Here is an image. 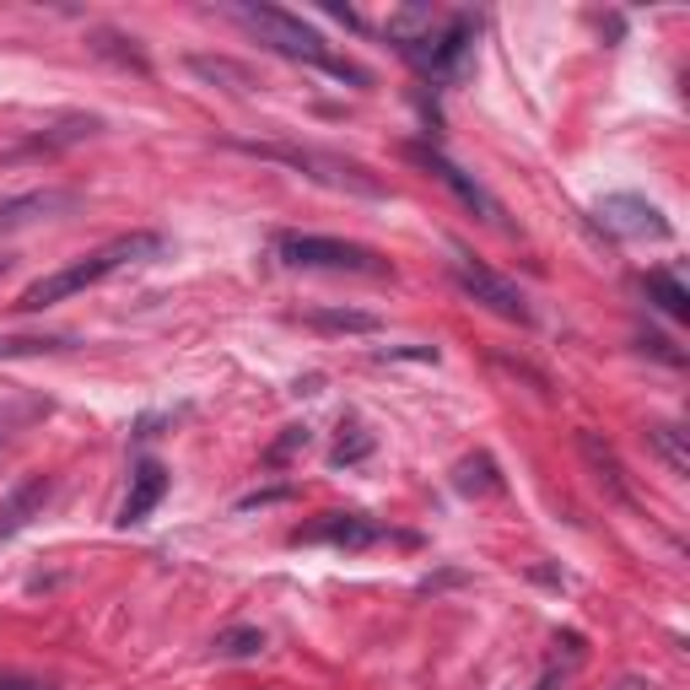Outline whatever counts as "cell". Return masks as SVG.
<instances>
[{
    "label": "cell",
    "mask_w": 690,
    "mask_h": 690,
    "mask_svg": "<svg viewBox=\"0 0 690 690\" xmlns=\"http://www.w3.org/2000/svg\"><path fill=\"white\" fill-rule=\"evenodd\" d=\"M244 22H249L275 55H286V60H308V65H318L324 76H335V81L367 87V70L351 65V60H340V55L324 44V33L308 27L303 16H292V11H281V5H244Z\"/></svg>",
    "instance_id": "7a4b0ae2"
},
{
    "label": "cell",
    "mask_w": 690,
    "mask_h": 690,
    "mask_svg": "<svg viewBox=\"0 0 690 690\" xmlns=\"http://www.w3.org/2000/svg\"><path fill=\"white\" fill-rule=\"evenodd\" d=\"M453 281L480 303V308H491V314H502V318H512V324H529V303H523V292L512 286V281H502L497 270H486V264H470L464 253L453 259Z\"/></svg>",
    "instance_id": "277c9868"
},
{
    "label": "cell",
    "mask_w": 690,
    "mask_h": 690,
    "mask_svg": "<svg viewBox=\"0 0 690 690\" xmlns=\"http://www.w3.org/2000/svg\"><path fill=\"white\" fill-rule=\"evenodd\" d=\"M377 362H438V346H388L377 351Z\"/></svg>",
    "instance_id": "7402d4cb"
},
{
    "label": "cell",
    "mask_w": 690,
    "mask_h": 690,
    "mask_svg": "<svg viewBox=\"0 0 690 690\" xmlns=\"http://www.w3.org/2000/svg\"><path fill=\"white\" fill-rule=\"evenodd\" d=\"M49 502V480L44 475H33V480H22L11 497H5V507H0V540L5 534H16V529H27L33 523V512Z\"/></svg>",
    "instance_id": "8fae6325"
},
{
    "label": "cell",
    "mask_w": 690,
    "mask_h": 690,
    "mask_svg": "<svg viewBox=\"0 0 690 690\" xmlns=\"http://www.w3.org/2000/svg\"><path fill=\"white\" fill-rule=\"evenodd\" d=\"M151 253H162V238H157V233H129V238H114V244H103L98 253H87V259L65 264V270L44 275V281H33V286L16 297V308H22V314L55 308V303L76 297V292H87V286H98V281H109L114 270L140 264V259H151Z\"/></svg>",
    "instance_id": "6da1fadb"
},
{
    "label": "cell",
    "mask_w": 690,
    "mask_h": 690,
    "mask_svg": "<svg viewBox=\"0 0 690 690\" xmlns=\"http://www.w3.org/2000/svg\"><path fill=\"white\" fill-rule=\"evenodd\" d=\"M577 453H582V464L593 470V480H599V491H604L610 502H615V507H636L626 470H621V459H615V448H610V442L599 438V432H577Z\"/></svg>",
    "instance_id": "ba28073f"
},
{
    "label": "cell",
    "mask_w": 690,
    "mask_h": 690,
    "mask_svg": "<svg viewBox=\"0 0 690 690\" xmlns=\"http://www.w3.org/2000/svg\"><path fill=\"white\" fill-rule=\"evenodd\" d=\"M303 324L318 329V335H377L383 329L377 314H362V308H308Z\"/></svg>",
    "instance_id": "7c38bea8"
},
{
    "label": "cell",
    "mask_w": 690,
    "mask_h": 690,
    "mask_svg": "<svg viewBox=\"0 0 690 690\" xmlns=\"http://www.w3.org/2000/svg\"><path fill=\"white\" fill-rule=\"evenodd\" d=\"M216 653H222V658H253V653H264V631L259 626L222 631V636H216Z\"/></svg>",
    "instance_id": "2e32d148"
},
{
    "label": "cell",
    "mask_w": 690,
    "mask_h": 690,
    "mask_svg": "<svg viewBox=\"0 0 690 690\" xmlns=\"http://www.w3.org/2000/svg\"><path fill=\"white\" fill-rule=\"evenodd\" d=\"M55 205H65V194H27V200H11V205H0V227L33 222V211H55Z\"/></svg>",
    "instance_id": "d6986e66"
},
{
    "label": "cell",
    "mask_w": 690,
    "mask_h": 690,
    "mask_svg": "<svg viewBox=\"0 0 690 690\" xmlns=\"http://www.w3.org/2000/svg\"><path fill=\"white\" fill-rule=\"evenodd\" d=\"M0 438H5V432H0Z\"/></svg>",
    "instance_id": "4316f807"
},
{
    "label": "cell",
    "mask_w": 690,
    "mask_h": 690,
    "mask_svg": "<svg viewBox=\"0 0 690 690\" xmlns=\"http://www.w3.org/2000/svg\"><path fill=\"white\" fill-rule=\"evenodd\" d=\"M49 346H60V340H5L0 357H33V351H49Z\"/></svg>",
    "instance_id": "cb8c5ba5"
},
{
    "label": "cell",
    "mask_w": 690,
    "mask_h": 690,
    "mask_svg": "<svg viewBox=\"0 0 690 690\" xmlns=\"http://www.w3.org/2000/svg\"><path fill=\"white\" fill-rule=\"evenodd\" d=\"M405 157H410L416 168H427V173H432L438 184H448L453 194H459V200H464V205H470V211H480L486 222H502V205H497V200H491L486 189L475 184V179H470V173H464L459 162H448L438 146H421V140H410V146H405Z\"/></svg>",
    "instance_id": "8992f818"
},
{
    "label": "cell",
    "mask_w": 690,
    "mask_h": 690,
    "mask_svg": "<svg viewBox=\"0 0 690 690\" xmlns=\"http://www.w3.org/2000/svg\"><path fill=\"white\" fill-rule=\"evenodd\" d=\"M540 690H556V675H545V680H540Z\"/></svg>",
    "instance_id": "d4e9b609"
},
{
    "label": "cell",
    "mask_w": 690,
    "mask_h": 690,
    "mask_svg": "<svg viewBox=\"0 0 690 690\" xmlns=\"http://www.w3.org/2000/svg\"><path fill=\"white\" fill-rule=\"evenodd\" d=\"M308 438H314V432H308V427H286V438L275 442V448H270V453H264V459H270V464H286V459H292V453H297V448H308Z\"/></svg>",
    "instance_id": "44dd1931"
},
{
    "label": "cell",
    "mask_w": 690,
    "mask_h": 690,
    "mask_svg": "<svg viewBox=\"0 0 690 690\" xmlns=\"http://www.w3.org/2000/svg\"><path fill=\"white\" fill-rule=\"evenodd\" d=\"M0 690H27V686H0Z\"/></svg>",
    "instance_id": "484cf974"
},
{
    "label": "cell",
    "mask_w": 690,
    "mask_h": 690,
    "mask_svg": "<svg viewBox=\"0 0 690 690\" xmlns=\"http://www.w3.org/2000/svg\"><path fill=\"white\" fill-rule=\"evenodd\" d=\"M292 497V486H270V491H253V497H238V512H253V507H275Z\"/></svg>",
    "instance_id": "603a6c76"
},
{
    "label": "cell",
    "mask_w": 690,
    "mask_h": 690,
    "mask_svg": "<svg viewBox=\"0 0 690 690\" xmlns=\"http://www.w3.org/2000/svg\"><path fill=\"white\" fill-rule=\"evenodd\" d=\"M275 253L292 270H362V275H383L377 253H367L362 244H340V238H318V233H281Z\"/></svg>",
    "instance_id": "3957f363"
},
{
    "label": "cell",
    "mask_w": 690,
    "mask_h": 690,
    "mask_svg": "<svg viewBox=\"0 0 690 690\" xmlns=\"http://www.w3.org/2000/svg\"><path fill=\"white\" fill-rule=\"evenodd\" d=\"M92 129H98V120H92V114H76V120H60L55 129H44V135H38V146H70V140L92 135Z\"/></svg>",
    "instance_id": "ffe728a7"
},
{
    "label": "cell",
    "mask_w": 690,
    "mask_h": 690,
    "mask_svg": "<svg viewBox=\"0 0 690 690\" xmlns=\"http://www.w3.org/2000/svg\"><path fill=\"white\" fill-rule=\"evenodd\" d=\"M642 286H647V297H653V303H658L669 318H680V324L690 318V292L675 281V275H669V270H653V275H642Z\"/></svg>",
    "instance_id": "5bb4252c"
},
{
    "label": "cell",
    "mask_w": 690,
    "mask_h": 690,
    "mask_svg": "<svg viewBox=\"0 0 690 690\" xmlns=\"http://www.w3.org/2000/svg\"><path fill=\"white\" fill-rule=\"evenodd\" d=\"M453 486H459L464 497H491V491H502V475H497V464H491L486 453H475V459H464V464L453 470Z\"/></svg>",
    "instance_id": "4fadbf2b"
},
{
    "label": "cell",
    "mask_w": 690,
    "mask_h": 690,
    "mask_svg": "<svg viewBox=\"0 0 690 690\" xmlns=\"http://www.w3.org/2000/svg\"><path fill=\"white\" fill-rule=\"evenodd\" d=\"M189 70L194 76H205V81H233V87H253V76L244 65L233 60H211V55H189Z\"/></svg>",
    "instance_id": "e0dca14e"
},
{
    "label": "cell",
    "mask_w": 690,
    "mask_h": 690,
    "mask_svg": "<svg viewBox=\"0 0 690 690\" xmlns=\"http://www.w3.org/2000/svg\"><path fill=\"white\" fill-rule=\"evenodd\" d=\"M367 453H373V432H362V427L351 421V427H340V442H335L329 459H335V464H362Z\"/></svg>",
    "instance_id": "ac0fdd59"
},
{
    "label": "cell",
    "mask_w": 690,
    "mask_h": 690,
    "mask_svg": "<svg viewBox=\"0 0 690 690\" xmlns=\"http://www.w3.org/2000/svg\"><path fill=\"white\" fill-rule=\"evenodd\" d=\"M647 448H653L675 475L690 470V448H686V432H680V427H647Z\"/></svg>",
    "instance_id": "9a60e30c"
},
{
    "label": "cell",
    "mask_w": 690,
    "mask_h": 690,
    "mask_svg": "<svg viewBox=\"0 0 690 690\" xmlns=\"http://www.w3.org/2000/svg\"><path fill=\"white\" fill-rule=\"evenodd\" d=\"M162 497H168V470H162L157 459L135 464V475H129V497H125V507H120V523H125V529L146 523V518L157 512Z\"/></svg>",
    "instance_id": "30bf717a"
},
{
    "label": "cell",
    "mask_w": 690,
    "mask_h": 690,
    "mask_svg": "<svg viewBox=\"0 0 690 690\" xmlns=\"http://www.w3.org/2000/svg\"><path fill=\"white\" fill-rule=\"evenodd\" d=\"M388 540V529L367 512H324L318 523L297 529V545H335V551H373Z\"/></svg>",
    "instance_id": "5b68a950"
},
{
    "label": "cell",
    "mask_w": 690,
    "mask_h": 690,
    "mask_svg": "<svg viewBox=\"0 0 690 690\" xmlns=\"http://www.w3.org/2000/svg\"><path fill=\"white\" fill-rule=\"evenodd\" d=\"M470 49H475V16H453L442 33H432V49H427L421 70H432V76H459L464 60H470Z\"/></svg>",
    "instance_id": "9c48e42d"
},
{
    "label": "cell",
    "mask_w": 690,
    "mask_h": 690,
    "mask_svg": "<svg viewBox=\"0 0 690 690\" xmlns=\"http://www.w3.org/2000/svg\"><path fill=\"white\" fill-rule=\"evenodd\" d=\"M599 222H604L615 238H669V233H675L669 216H664L653 200H642V194H604V200H599Z\"/></svg>",
    "instance_id": "52a82bcc"
}]
</instances>
